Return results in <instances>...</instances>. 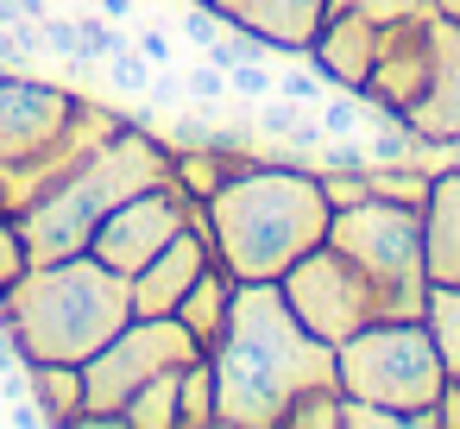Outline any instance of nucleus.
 I'll use <instances>...</instances> for the list:
<instances>
[{
	"instance_id": "4",
	"label": "nucleus",
	"mask_w": 460,
	"mask_h": 429,
	"mask_svg": "<svg viewBox=\"0 0 460 429\" xmlns=\"http://www.w3.org/2000/svg\"><path fill=\"white\" fill-rule=\"evenodd\" d=\"M158 177H171V139H164V127L127 121L120 133H108L64 183H51L39 202L20 209V234H26L32 265L89 253L95 221H102L114 202H127L133 190L158 183Z\"/></svg>"
},
{
	"instance_id": "35",
	"label": "nucleus",
	"mask_w": 460,
	"mask_h": 429,
	"mask_svg": "<svg viewBox=\"0 0 460 429\" xmlns=\"http://www.w3.org/2000/svg\"><path fill=\"white\" fill-rule=\"evenodd\" d=\"M177 39H183V45H196V51H208V45L221 39V13L208 7V0H190V13L177 20Z\"/></svg>"
},
{
	"instance_id": "1",
	"label": "nucleus",
	"mask_w": 460,
	"mask_h": 429,
	"mask_svg": "<svg viewBox=\"0 0 460 429\" xmlns=\"http://www.w3.org/2000/svg\"><path fill=\"white\" fill-rule=\"evenodd\" d=\"M208 366H215V429H284L290 404L309 385H341L334 347L296 322L278 278H252L234 290Z\"/></svg>"
},
{
	"instance_id": "9",
	"label": "nucleus",
	"mask_w": 460,
	"mask_h": 429,
	"mask_svg": "<svg viewBox=\"0 0 460 429\" xmlns=\"http://www.w3.org/2000/svg\"><path fill=\"white\" fill-rule=\"evenodd\" d=\"M190 215H196V202L171 183V177H158V183H146V190H133L127 202H114L102 221H95V240H89V253L102 259V265H114V272H139L164 240H177L183 228H190Z\"/></svg>"
},
{
	"instance_id": "31",
	"label": "nucleus",
	"mask_w": 460,
	"mask_h": 429,
	"mask_svg": "<svg viewBox=\"0 0 460 429\" xmlns=\"http://www.w3.org/2000/svg\"><path fill=\"white\" fill-rule=\"evenodd\" d=\"M422 7H429V0H328V13H359L372 26H397V20H410Z\"/></svg>"
},
{
	"instance_id": "30",
	"label": "nucleus",
	"mask_w": 460,
	"mask_h": 429,
	"mask_svg": "<svg viewBox=\"0 0 460 429\" xmlns=\"http://www.w3.org/2000/svg\"><path fill=\"white\" fill-rule=\"evenodd\" d=\"M341 429H403V410H391V404H378V398L341 391Z\"/></svg>"
},
{
	"instance_id": "11",
	"label": "nucleus",
	"mask_w": 460,
	"mask_h": 429,
	"mask_svg": "<svg viewBox=\"0 0 460 429\" xmlns=\"http://www.w3.org/2000/svg\"><path fill=\"white\" fill-rule=\"evenodd\" d=\"M208 259H215V240H208V221H202V202H196L190 228H183L177 240H164V246L127 278V284H133V316H177L183 290L202 278Z\"/></svg>"
},
{
	"instance_id": "27",
	"label": "nucleus",
	"mask_w": 460,
	"mask_h": 429,
	"mask_svg": "<svg viewBox=\"0 0 460 429\" xmlns=\"http://www.w3.org/2000/svg\"><path fill=\"white\" fill-rule=\"evenodd\" d=\"M76 20H83V58H89V64H108L114 51H127V45H133V32H127V26H114L108 13H76Z\"/></svg>"
},
{
	"instance_id": "34",
	"label": "nucleus",
	"mask_w": 460,
	"mask_h": 429,
	"mask_svg": "<svg viewBox=\"0 0 460 429\" xmlns=\"http://www.w3.org/2000/svg\"><path fill=\"white\" fill-rule=\"evenodd\" d=\"M133 51L158 70V64H177V51H183V39H177V26H158V20H146L139 32H133Z\"/></svg>"
},
{
	"instance_id": "23",
	"label": "nucleus",
	"mask_w": 460,
	"mask_h": 429,
	"mask_svg": "<svg viewBox=\"0 0 460 429\" xmlns=\"http://www.w3.org/2000/svg\"><path fill=\"white\" fill-rule=\"evenodd\" d=\"M183 95H190V108H196V114H208V121H221V114H227V102H234V95H227V70H221V64H208V58L183 76Z\"/></svg>"
},
{
	"instance_id": "16",
	"label": "nucleus",
	"mask_w": 460,
	"mask_h": 429,
	"mask_svg": "<svg viewBox=\"0 0 460 429\" xmlns=\"http://www.w3.org/2000/svg\"><path fill=\"white\" fill-rule=\"evenodd\" d=\"M422 265H429V284H460V171H435V183H429Z\"/></svg>"
},
{
	"instance_id": "25",
	"label": "nucleus",
	"mask_w": 460,
	"mask_h": 429,
	"mask_svg": "<svg viewBox=\"0 0 460 429\" xmlns=\"http://www.w3.org/2000/svg\"><path fill=\"white\" fill-rule=\"evenodd\" d=\"M102 89L127 95V102H146V89H152V64L127 45V51H114V58L102 64Z\"/></svg>"
},
{
	"instance_id": "15",
	"label": "nucleus",
	"mask_w": 460,
	"mask_h": 429,
	"mask_svg": "<svg viewBox=\"0 0 460 429\" xmlns=\"http://www.w3.org/2000/svg\"><path fill=\"white\" fill-rule=\"evenodd\" d=\"M378 32H385V26H372V20H359V13H328L303 58L328 76V89H366V76H372V64H378Z\"/></svg>"
},
{
	"instance_id": "24",
	"label": "nucleus",
	"mask_w": 460,
	"mask_h": 429,
	"mask_svg": "<svg viewBox=\"0 0 460 429\" xmlns=\"http://www.w3.org/2000/svg\"><path fill=\"white\" fill-rule=\"evenodd\" d=\"M284 429H341V385H309L290 404Z\"/></svg>"
},
{
	"instance_id": "8",
	"label": "nucleus",
	"mask_w": 460,
	"mask_h": 429,
	"mask_svg": "<svg viewBox=\"0 0 460 429\" xmlns=\"http://www.w3.org/2000/svg\"><path fill=\"white\" fill-rule=\"evenodd\" d=\"M278 290H284V303L296 309V322L309 328V335H322L328 347H341L347 335H359L366 322H378V316H391V303H385V290L341 253V246H309L284 278H278Z\"/></svg>"
},
{
	"instance_id": "7",
	"label": "nucleus",
	"mask_w": 460,
	"mask_h": 429,
	"mask_svg": "<svg viewBox=\"0 0 460 429\" xmlns=\"http://www.w3.org/2000/svg\"><path fill=\"white\" fill-rule=\"evenodd\" d=\"M202 353V341L177 322V316H133L114 341H102L89 360H83V404L102 416V429H120V404L158 379V372H177Z\"/></svg>"
},
{
	"instance_id": "42",
	"label": "nucleus",
	"mask_w": 460,
	"mask_h": 429,
	"mask_svg": "<svg viewBox=\"0 0 460 429\" xmlns=\"http://www.w3.org/2000/svg\"><path fill=\"white\" fill-rule=\"evenodd\" d=\"M0 209H7V165H0Z\"/></svg>"
},
{
	"instance_id": "38",
	"label": "nucleus",
	"mask_w": 460,
	"mask_h": 429,
	"mask_svg": "<svg viewBox=\"0 0 460 429\" xmlns=\"http://www.w3.org/2000/svg\"><path fill=\"white\" fill-rule=\"evenodd\" d=\"M102 13H108L114 26H127V20H133V0H102Z\"/></svg>"
},
{
	"instance_id": "28",
	"label": "nucleus",
	"mask_w": 460,
	"mask_h": 429,
	"mask_svg": "<svg viewBox=\"0 0 460 429\" xmlns=\"http://www.w3.org/2000/svg\"><path fill=\"white\" fill-rule=\"evenodd\" d=\"M227 95H234L240 108H259L265 95H278V70H271V58H259V64H234V70H227Z\"/></svg>"
},
{
	"instance_id": "22",
	"label": "nucleus",
	"mask_w": 460,
	"mask_h": 429,
	"mask_svg": "<svg viewBox=\"0 0 460 429\" xmlns=\"http://www.w3.org/2000/svg\"><path fill=\"white\" fill-rule=\"evenodd\" d=\"M366 177H372V196H391V202H410V209H422L429 183H435L429 165H366Z\"/></svg>"
},
{
	"instance_id": "41",
	"label": "nucleus",
	"mask_w": 460,
	"mask_h": 429,
	"mask_svg": "<svg viewBox=\"0 0 460 429\" xmlns=\"http://www.w3.org/2000/svg\"><path fill=\"white\" fill-rule=\"evenodd\" d=\"M429 7H435L441 20H454V26H460V0H429Z\"/></svg>"
},
{
	"instance_id": "37",
	"label": "nucleus",
	"mask_w": 460,
	"mask_h": 429,
	"mask_svg": "<svg viewBox=\"0 0 460 429\" xmlns=\"http://www.w3.org/2000/svg\"><path fill=\"white\" fill-rule=\"evenodd\" d=\"M435 404H441V429H460V379H447Z\"/></svg>"
},
{
	"instance_id": "21",
	"label": "nucleus",
	"mask_w": 460,
	"mask_h": 429,
	"mask_svg": "<svg viewBox=\"0 0 460 429\" xmlns=\"http://www.w3.org/2000/svg\"><path fill=\"white\" fill-rule=\"evenodd\" d=\"M435 347H441V366L447 379H460V284H429V309H422Z\"/></svg>"
},
{
	"instance_id": "32",
	"label": "nucleus",
	"mask_w": 460,
	"mask_h": 429,
	"mask_svg": "<svg viewBox=\"0 0 460 429\" xmlns=\"http://www.w3.org/2000/svg\"><path fill=\"white\" fill-rule=\"evenodd\" d=\"M296 121H303V108L284 102V95H265V102L252 108V133H259V139H278V146L296 133Z\"/></svg>"
},
{
	"instance_id": "40",
	"label": "nucleus",
	"mask_w": 460,
	"mask_h": 429,
	"mask_svg": "<svg viewBox=\"0 0 460 429\" xmlns=\"http://www.w3.org/2000/svg\"><path fill=\"white\" fill-rule=\"evenodd\" d=\"M20 13H26V20H45V13H51V0H20Z\"/></svg>"
},
{
	"instance_id": "2",
	"label": "nucleus",
	"mask_w": 460,
	"mask_h": 429,
	"mask_svg": "<svg viewBox=\"0 0 460 429\" xmlns=\"http://www.w3.org/2000/svg\"><path fill=\"white\" fill-rule=\"evenodd\" d=\"M328 196L309 165L290 158H252L221 177L215 196H202V221L215 240V259L252 284V278H284L309 246L328 240Z\"/></svg>"
},
{
	"instance_id": "5",
	"label": "nucleus",
	"mask_w": 460,
	"mask_h": 429,
	"mask_svg": "<svg viewBox=\"0 0 460 429\" xmlns=\"http://www.w3.org/2000/svg\"><path fill=\"white\" fill-rule=\"evenodd\" d=\"M334 379H341V391L378 398V404L410 416L416 404L441 398L447 366H441V347H435L422 316H378L334 347Z\"/></svg>"
},
{
	"instance_id": "26",
	"label": "nucleus",
	"mask_w": 460,
	"mask_h": 429,
	"mask_svg": "<svg viewBox=\"0 0 460 429\" xmlns=\"http://www.w3.org/2000/svg\"><path fill=\"white\" fill-rule=\"evenodd\" d=\"M278 95L296 102V108H322V102H328V76H322L309 58H284V70H278Z\"/></svg>"
},
{
	"instance_id": "18",
	"label": "nucleus",
	"mask_w": 460,
	"mask_h": 429,
	"mask_svg": "<svg viewBox=\"0 0 460 429\" xmlns=\"http://www.w3.org/2000/svg\"><path fill=\"white\" fill-rule=\"evenodd\" d=\"M26 385H32V404L51 429H70V416L83 410V366L70 360H26Z\"/></svg>"
},
{
	"instance_id": "6",
	"label": "nucleus",
	"mask_w": 460,
	"mask_h": 429,
	"mask_svg": "<svg viewBox=\"0 0 460 429\" xmlns=\"http://www.w3.org/2000/svg\"><path fill=\"white\" fill-rule=\"evenodd\" d=\"M328 246H341L391 303V316L429 309V265H422V209L366 196L328 215Z\"/></svg>"
},
{
	"instance_id": "36",
	"label": "nucleus",
	"mask_w": 460,
	"mask_h": 429,
	"mask_svg": "<svg viewBox=\"0 0 460 429\" xmlns=\"http://www.w3.org/2000/svg\"><path fill=\"white\" fill-rule=\"evenodd\" d=\"M164 139H171V152H196V146L215 139V121H208V114H177V121L164 127Z\"/></svg>"
},
{
	"instance_id": "10",
	"label": "nucleus",
	"mask_w": 460,
	"mask_h": 429,
	"mask_svg": "<svg viewBox=\"0 0 460 429\" xmlns=\"http://www.w3.org/2000/svg\"><path fill=\"white\" fill-rule=\"evenodd\" d=\"M76 95L70 83H45L32 70H0V165H26L39 152L58 146V133L70 127L76 114Z\"/></svg>"
},
{
	"instance_id": "29",
	"label": "nucleus",
	"mask_w": 460,
	"mask_h": 429,
	"mask_svg": "<svg viewBox=\"0 0 460 429\" xmlns=\"http://www.w3.org/2000/svg\"><path fill=\"white\" fill-rule=\"evenodd\" d=\"M26 265H32V253H26L20 215H13V209H0V297L20 284V272H26Z\"/></svg>"
},
{
	"instance_id": "17",
	"label": "nucleus",
	"mask_w": 460,
	"mask_h": 429,
	"mask_svg": "<svg viewBox=\"0 0 460 429\" xmlns=\"http://www.w3.org/2000/svg\"><path fill=\"white\" fill-rule=\"evenodd\" d=\"M234 290H240V278L221 265V259H208L202 265V278L183 290V303H177V322L202 341V353L221 341V328H227V309H234Z\"/></svg>"
},
{
	"instance_id": "14",
	"label": "nucleus",
	"mask_w": 460,
	"mask_h": 429,
	"mask_svg": "<svg viewBox=\"0 0 460 429\" xmlns=\"http://www.w3.org/2000/svg\"><path fill=\"white\" fill-rule=\"evenodd\" d=\"M208 7L271 45V58H303L328 20V0H208Z\"/></svg>"
},
{
	"instance_id": "20",
	"label": "nucleus",
	"mask_w": 460,
	"mask_h": 429,
	"mask_svg": "<svg viewBox=\"0 0 460 429\" xmlns=\"http://www.w3.org/2000/svg\"><path fill=\"white\" fill-rule=\"evenodd\" d=\"M177 429H215V366H208V353H196L177 372Z\"/></svg>"
},
{
	"instance_id": "12",
	"label": "nucleus",
	"mask_w": 460,
	"mask_h": 429,
	"mask_svg": "<svg viewBox=\"0 0 460 429\" xmlns=\"http://www.w3.org/2000/svg\"><path fill=\"white\" fill-rule=\"evenodd\" d=\"M429 51H435L429 7L410 13V20H397V26H385V32H378V64H372V76H366V95H372L378 108L410 114V102H416L422 83H429Z\"/></svg>"
},
{
	"instance_id": "13",
	"label": "nucleus",
	"mask_w": 460,
	"mask_h": 429,
	"mask_svg": "<svg viewBox=\"0 0 460 429\" xmlns=\"http://www.w3.org/2000/svg\"><path fill=\"white\" fill-rule=\"evenodd\" d=\"M429 32H435V51H429V83H422V95L410 102V127L422 133V139H460V26L454 20H441L435 7H429Z\"/></svg>"
},
{
	"instance_id": "39",
	"label": "nucleus",
	"mask_w": 460,
	"mask_h": 429,
	"mask_svg": "<svg viewBox=\"0 0 460 429\" xmlns=\"http://www.w3.org/2000/svg\"><path fill=\"white\" fill-rule=\"evenodd\" d=\"M435 152H441V171H460V139H441Z\"/></svg>"
},
{
	"instance_id": "19",
	"label": "nucleus",
	"mask_w": 460,
	"mask_h": 429,
	"mask_svg": "<svg viewBox=\"0 0 460 429\" xmlns=\"http://www.w3.org/2000/svg\"><path fill=\"white\" fill-rule=\"evenodd\" d=\"M183 372V366H177ZM177 372L146 379L127 404H120V429H177Z\"/></svg>"
},
{
	"instance_id": "3",
	"label": "nucleus",
	"mask_w": 460,
	"mask_h": 429,
	"mask_svg": "<svg viewBox=\"0 0 460 429\" xmlns=\"http://www.w3.org/2000/svg\"><path fill=\"white\" fill-rule=\"evenodd\" d=\"M0 322L20 335L26 360H70L83 366L102 341H114L133 322V284L127 272L102 265L95 253L26 265L20 284L0 297Z\"/></svg>"
},
{
	"instance_id": "33",
	"label": "nucleus",
	"mask_w": 460,
	"mask_h": 429,
	"mask_svg": "<svg viewBox=\"0 0 460 429\" xmlns=\"http://www.w3.org/2000/svg\"><path fill=\"white\" fill-rule=\"evenodd\" d=\"M322 177V196H328V209H347V202H366L372 196V177H366V165H341V171H315Z\"/></svg>"
}]
</instances>
